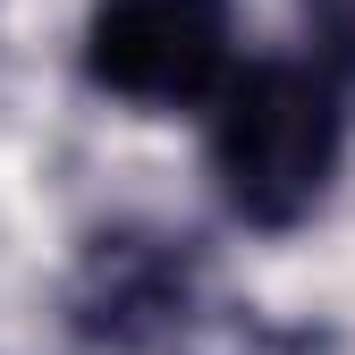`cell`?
Segmentation results:
<instances>
[{
  "mask_svg": "<svg viewBox=\"0 0 355 355\" xmlns=\"http://www.w3.org/2000/svg\"><path fill=\"white\" fill-rule=\"evenodd\" d=\"M203 153L245 229L313 220L347 153V76L322 60H237V76L203 102Z\"/></svg>",
  "mask_w": 355,
  "mask_h": 355,
  "instance_id": "obj_1",
  "label": "cell"
},
{
  "mask_svg": "<svg viewBox=\"0 0 355 355\" xmlns=\"http://www.w3.org/2000/svg\"><path fill=\"white\" fill-rule=\"evenodd\" d=\"M85 76L136 110H203L237 76L229 0H94Z\"/></svg>",
  "mask_w": 355,
  "mask_h": 355,
  "instance_id": "obj_2",
  "label": "cell"
},
{
  "mask_svg": "<svg viewBox=\"0 0 355 355\" xmlns=\"http://www.w3.org/2000/svg\"><path fill=\"white\" fill-rule=\"evenodd\" d=\"M178 313H187V262H178L161 237L153 245H136V237L102 245L94 271H85V288H76V330L102 338V347H144Z\"/></svg>",
  "mask_w": 355,
  "mask_h": 355,
  "instance_id": "obj_3",
  "label": "cell"
},
{
  "mask_svg": "<svg viewBox=\"0 0 355 355\" xmlns=\"http://www.w3.org/2000/svg\"><path fill=\"white\" fill-rule=\"evenodd\" d=\"M313 9V60L355 85V0H304Z\"/></svg>",
  "mask_w": 355,
  "mask_h": 355,
  "instance_id": "obj_4",
  "label": "cell"
}]
</instances>
